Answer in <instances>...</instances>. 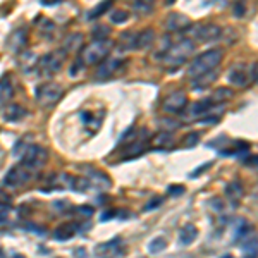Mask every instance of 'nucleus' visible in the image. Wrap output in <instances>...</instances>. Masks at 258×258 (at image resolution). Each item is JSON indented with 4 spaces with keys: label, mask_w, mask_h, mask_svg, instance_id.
<instances>
[{
    "label": "nucleus",
    "mask_w": 258,
    "mask_h": 258,
    "mask_svg": "<svg viewBox=\"0 0 258 258\" xmlns=\"http://www.w3.org/2000/svg\"><path fill=\"white\" fill-rule=\"evenodd\" d=\"M222 57H224V52H222L220 48H212V50L203 52V54H200L191 64H189L188 76L191 78V79H195V78L201 76V74L215 71L218 64H220Z\"/></svg>",
    "instance_id": "nucleus-1"
},
{
    "label": "nucleus",
    "mask_w": 258,
    "mask_h": 258,
    "mask_svg": "<svg viewBox=\"0 0 258 258\" xmlns=\"http://www.w3.org/2000/svg\"><path fill=\"white\" fill-rule=\"evenodd\" d=\"M193 52H195V41L184 38V40H181L179 43L171 45L160 62H164L169 69H176V67L182 66V64L191 57Z\"/></svg>",
    "instance_id": "nucleus-2"
},
{
    "label": "nucleus",
    "mask_w": 258,
    "mask_h": 258,
    "mask_svg": "<svg viewBox=\"0 0 258 258\" xmlns=\"http://www.w3.org/2000/svg\"><path fill=\"white\" fill-rule=\"evenodd\" d=\"M114 43L110 40H95L90 43L83 52L84 64H99L100 60H105L107 55L110 54Z\"/></svg>",
    "instance_id": "nucleus-3"
},
{
    "label": "nucleus",
    "mask_w": 258,
    "mask_h": 258,
    "mask_svg": "<svg viewBox=\"0 0 258 258\" xmlns=\"http://www.w3.org/2000/svg\"><path fill=\"white\" fill-rule=\"evenodd\" d=\"M35 95H37V102L40 103L41 107L50 109V107H54L55 103L62 99L64 91H62V88L59 86V84L48 83V84H41V86H38L37 91H35Z\"/></svg>",
    "instance_id": "nucleus-4"
},
{
    "label": "nucleus",
    "mask_w": 258,
    "mask_h": 258,
    "mask_svg": "<svg viewBox=\"0 0 258 258\" xmlns=\"http://www.w3.org/2000/svg\"><path fill=\"white\" fill-rule=\"evenodd\" d=\"M47 157H48V153L45 148H41V146H38V145H29L28 148L21 153V165H24V167L33 171V169L41 167V165L47 162Z\"/></svg>",
    "instance_id": "nucleus-5"
},
{
    "label": "nucleus",
    "mask_w": 258,
    "mask_h": 258,
    "mask_svg": "<svg viewBox=\"0 0 258 258\" xmlns=\"http://www.w3.org/2000/svg\"><path fill=\"white\" fill-rule=\"evenodd\" d=\"M64 57H66V52H50L45 57H41V60H38V71H40L43 76H54L57 71H60L62 64H64Z\"/></svg>",
    "instance_id": "nucleus-6"
},
{
    "label": "nucleus",
    "mask_w": 258,
    "mask_h": 258,
    "mask_svg": "<svg viewBox=\"0 0 258 258\" xmlns=\"http://www.w3.org/2000/svg\"><path fill=\"white\" fill-rule=\"evenodd\" d=\"M29 179H31V169L24 167V165H14L5 174L4 184L9 188H19V186H24Z\"/></svg>",
    "instance_id": "nucleus-7"
},
{
    "label": "nucleus",
    "mask_w": 258,
    "mask_h": 258,
    "mask_svg": "<svg viewBox=\"0 0 258 258\" xmlns=\"http://www.w3.org/2000/svg\"><path fill=\"white\" fill-rule=\"evenodd\" d=\"M188 107V97L184 91H172L167 95L162 103V109L169 114H182V110Z\"/></svg>",
    "instance_id": "nucleus-8"
},
{
    "label": "nucleus",
    "mask_w": 258,
    "mask_h": 258,
    "mask_svg": "<svg viewBox=\"0 0 258 258\" xmlns=\"http://www.w3.org/2000/svg\"><path fill=\"white\" fill-rule=\"evenodd\" d=\"M193 38L198 41H215L222 37V28L217 24H197L193 28Z\"/></svg>",
    "instance_id": "nucleus-9"
},
{
    "label": "nucleus",
    "mask_w": 258,
    "mask_h": 258,
    "mask_svg": "<svg viewBox=\"0 0 258 258\" xmlns=\"http://www.w3.org/2000/svg\"><path fill=\"white\" fill-rule=\"evenodd\" d=\"M124 64L122 59H109V60H103L102 64H100V67L97 69V73H95V79L99 81H105L109 79V78H112L114 74L119 71V67Z\"/></svg>",
    "instance_id": "nucleus-10"
},
{
    "label": "nucleus",
    "mask_w": 258,
    "mask_h": 258,
    "mask_svg": "<svg viewBox=\"0 0 258 258\" xmlns=\"http://www.w3.org/2000/svg\"><path fill=\"white\" fill-rule=\"evenodd\" d=\"M227 79H229L231 84H234V86H238V88L248 86V84L251 83L244 64H236V66L231 67L229 73H227Z\"/></svg>",
    "instance_id": "nucleus-11"
},
{
    "label": "nucleus",
    "mask_w": 258,
    "mask_h": 258,
    "mask_svg": "<svg viewBox=\"0 0 258 258\" xmlns=\"http://www.w3.org/2000/svg\"><path fill=\"white\" fill-rule=\"evenodd\" d=\"M212 107H214V100H198L188 107L184 117H188L189 120H198L203 116H207L212 110Z\"/></svg>",
    "instance_id": "nucleus-12"
},
{
    "label": "nucleus",
    "mask_w": 258,
    "mask_h": 258,
    "mask_svg": "<svg viewBox=\"0 0 258 258\" xmlns=\"http://www.w3.org/2000/svg\"><path fill=\"white\" fill-rule=\"evenodd\" d=\"M189 26H191L189 19L184 14H179V12H171L167 16V21H165V28L169 31H179V29L189 28Z\"/></svg>",
    "instance_id": "nucleus-13"
},
{
    "label": "nucleus",
    "mask_w": 258,
    "mask_h": 258,
    "mask_svg": "<svg viewBox=\"0 0 258 258\" xmlns=\"http://www.w3.org/2000/svg\"><path fill=\"white\" fill-rule=\"evenodd\" d=\"M76 233H78L76 224H62V225H59L54 233H52V238H54L55 241L64 243V241H69Z\"/></svg>",
    "instance_id": "nucleus-14"
},
{
    "label": "nucleus",
    "mask_w": 258,
    "mask_h": 258,
    "mask_svg": "<svg viewBox=\"0 0 258 258\" xmlns=\"http://www.w3.org/2000/svg\"><path fill=\"white\" fill-rule=\"evenodd\" d=\"M218 78L217 71H210V73H205L201 76L195 78V81L191 83V90L193 91H201V90H207L210 88V84L214 83L215 79Z\"/></svg>",
    "instance_id": "nucleus-15"
},
{
    "label": "nucleus",
    "mask_w": 258,
    "mask_h": 258,
    "mask_svg": "<svg viewBox=\"0 0 258 258\" xmlns=\"http://www.w3.org/2000/svg\"><path fill=\"white\" fill-rule=\"evenodd\" d=\"M145 152H148V141H146V139H135V141L129 143V146H127L126 152L122 153V157H124V160L135 159V157H139Z\"/></svg>",
    "instance_id": "nucleus-16"
},
{
    "label": "nucleus",
    "mask_w": 258,
    "mask_h": 258,
    "mask_svg": "<svg viewBox=\"0 0 258 258\" xmlns=\"http://www.w3.org/2000/svg\"><path fill=\"white\" fill-rule=\"evenodd\" d=\"M28 116V110L24 109V107L18 105V103H11V105H7V109L4 110V120H7V122H18V120H21L22 117Z\"/></svg>",
    "instance_id": "nucleus-17"
},
{
    "label": "nucleus",
    "mask_w": 258,
    "mask_h": 258,
    "mask_svg": "<svg viewBox=\"0 0 258 258\" xmlns=\"http://www.w3.org/2000/svg\"><path fill=\"white\" fill-rule=\"evenodd\" d=\"M153 41H155V31L148 28V29H145V31H139V33H136L135 48H138V50H146V48L152 47Z\"/></svg>",
    "instance_id": "nucleus-18"
},
{
    "label": "nucleus",
    "mask_w": 258,
    "mask_h": 258,
    "mask_svg": "<svg viewBox=\"0 0 258 258\" xmlns=\"http://www.w3.org/2000/svg\"><path fill=\"white\" fill-rule=\"evenodd\" d=\"M26 43H28V37H26V33L22 31V29L14 31L7 40V45L12 52H19L22 47H26Z\"/></svg>",
    "instance_id": "nucleus-19"
},
{
    "label": "nucleus",
    "mask_w": 258,
    "mask_h": 258,
    "mask_svg": "<svg viewBox=\"0 0 258 258\" xmlns=\"http://www.w3.org/2000/svg\"><path fill=\"white\" fill-rule=\"evenodd\" d=\"M197 238H198L197 227H195L193 224H186L184 227L181 229V233H179V243L184 244V246H189V244L197 239Z\"/></svg>",
    "instance_id": "nucleus-20"
},
{
    "label": "nucleus",
    "mask_w": 258,
    "mask_h": 258,
    "mask_svg": "<svg viewBox=\"0 0 258 258\" xmlns=\"http://www.w3.org/2000/svg\"><path fill=\"white\" fill-rule=\"evenodd\" d=\"M112 4H114V0H103V2H100V4L97 5V7L91 9V11L88 12V14H86V19H88V21H93V19H99L100 16H103L107 11H109L110 5H112Z\"/></svg>",
    "instance_id": "nucleus-21"
},
{
    "label": "nucleus",
    "mask_w": 258,
    "mask_h": 258,
    "mask_svg": "<svg viewBox=\"0 0 258 258\" xmlns=\"http://www.w3.org/2000/svg\"><path fill=\"white\" fill-rule=\"evenodd\" d=\"M136 45V33L133 31H124L119 38V48L120 50H135Z\"/></svg>",
    "instance_id": "nucleus-22"
},
{
    "label": "nucleus",
    "mask_w": 258,
    "mask_h": 258,
    "mask_svg": "<svg viewBox=\"0 0 258 258\" xmlns=\"http://www.w3.org/2000/svg\"><path fill=\"white\" fill-rule=\"evenodd\" d=\"M153 145L155 146H160V148H172L174 146V136L169 135V131H162L160 135H157L155 138H153Z\"/></svg>",
    "instance_id": "nucleus-23"
},
{
    "label": "nucleus",
    "mask_w": 258,
    "mask_h": 258,
    "mask_svg": "<svg viewBox=\"0 0 258 258\" xmlns=\"http://www.w3.org/2000/svg\"><path fill=\"white\" fill-rule=\"evenodd\" d=\"M81 43H83V37H81L79 33H73L66 38V41H64V48H62V50L66 52V54L67 52H76L78 48L81 47Z\"/></svg>",
    "instance_id": "nucleus-24"
},
{
    "label": "nucleus",
    "mask_w": 258,
    "mask_h": 258,
    "mask_svg": "<svg viewBox=\"0 0 258 258\" xmlns=\"http://www.w3.org/2000/svg\"><path fill=\"white\" fill-rule=\"evenodd\" d=\"M155 0H133V9L138 16H145L153 11Z\"/></svg>",
    "instance_id": "nucleus-25"
},
{
    "label": "nucleus",
    "mask_w": 258,
    "mask_h": 258,
    "mask_svg": "<svg viewBox=\"0 0 258 258\" xmlns=\"http://www.w3.org/2000/svg\"><path fill=\"white\" fill-rule=\"evenodd\" d=\"M243 186L239 184V182H229V184L225 186V195H227V198H231L233 201L239 200L241 197H243Z\"/></svg>",
    "instance_id": "nucleus-26"
},
{
    "label": "nucleus",
    "mask_w": 258,
    "mask_h": 258,
    "mask_svg": "<svg viewBox=\"0 0 258 258\" xmlns=\"http://www.w3.org/2000/svg\"><path fill=\"white\" fill-rule=\"evenodd\" d=\"M244 239H246V243L243 244L244 258H257V238L246 236Z\"/></svg>",
    "instance_id": "nucleus-27"
},
{
    "label": "nucleus",
    "mask_w": 258,
    "mask_h": 258,
    "mask_svg": "<svg viewBox=\"0 0 258 258\" xmlns=\"http://www.w3.org/2000/svg\"><path fill=\"white\" fill-rule=\"evenodd\" d=\"M167 248V241H165V238H155V239L152 241V243L148 244V251L150 255H159L162 253V251Z\"/></svg>",
    "instance_id": "nucleus-28"
},
{
    "label": "nucleus",
    "mask_w": 258,
    "mask_h": 258,
    "mask_svg": "<svg viewBox=\"0 0 258 258\" xmlns=\"http://www.w3.org/2000/svg\"><path fill=\"white\" fill-rule=\"evenodd\" d=\"M171 45H172L171 43V37H169V35H165V37L160 40V45H159V48H157L155 54H153V59H155V60H162V57L165 55V52L169 50V47H171Z\"/></svg>",
    "instance_id": "nucleus-29"
},
{
    "label": "nucleus",
    "mask_w": 258,
    "mask_h": 258,
    "mask_svg": "<svg viewBox=\"0 0 258 258\" xmlns=\"http://www.w3.org/2000/svg\"><path fill=\"white\" fill-rule=\"evenodd\" d=\"M159 127L162 131H174V129L179 127V122L172 119V117H164V119L159 120Z\"/></svg>",
    "instance_id": "nucleus-30"
},
{
    "label": "nucleus",
    "mask_w": 258,
    "mask_h": 258,
    "mask_svg": "<svg viewBox=\"0 0 258 258\" xmlns=\"http://www.w3.org/2000/svg\"><path fill=\"white\" fill-rule=\"evenodd\" d=\"M127 19H129V14H127V11H122V9H116V11L110 14V21H112L114 24H122Z\"/></svg>",
    "instance_id": "nucleus-31"
},
{
    "label": "nucleus",
    "mask_w": 258,
    "mask_h": 258,
    "mask_svg": "<svg viewBox=\"0 0 258 258\" xmlns=\"http://www.w3.org/2000/svg\"><path fill=\"white\" fill-rule=\"evenodd\" d=\"M109 33H110V28H109V26H105V24L95 26V28H93V37H95V40H107Z\"/></svg>",
    "instance_id": "nucleus-32"
},
{
    "label": "nucleus",
    "mask_w": 258,
    "mask_h": 258,
    "mask_svg": "<svg viewBox=\"0 0 258 258\" xmlns=\"http://www.w3.org/2000/svg\"><path fill=\"white\" fill-rule=\"evenodd\" d=\"M117 246H120V239H119V238H116V239L109 241V243L99 244V246H97V253H99V255H103L107 250H112V248L116 250Z\"/></svg>",
    "instance_id": "nucleus-33"
},
{
    "label": "nucleus",
    "mask_w": 258,
    "mask_h": 258,
    "mask_svg": "<svg viewBox=\"0 0 258 258\" xmlns=\"http://www.w3.org/2000/svg\"><path fill=\"white\" fill-rule=\"evenodd\" d=\"M231 97H233V91L227 90V88H220V90L215 91L212 100H215V102H225V99H231Z\"/></svg>",
    "instance_id": "nucleus-34"
},
{
    "label": "nucleus",
    "mask_w": 258,
    "mask_h": 258,
    "mask_svg": "<svg viewBox=\"0 0 258 258\" xmlns=\"http://www.w3.org/2000/svg\"><path fill=\"white\" fill-rule=\"evenodd\" d=\"M198 141H200V135L198 133H189L184 138V146L186 148H193V146L198 145Z\"/></svg>",
    "instance_id": "nucleus-35"
},
{
    "label": "nucleus",
    "mask_w": 258,
    "mask_h": 258,
    "mask_svg": "<svg viewBox=\"0 0 258 258\" xmlns=\"http://www.w3.org/2000/svg\"><path fill=\"white\" fill-rule=\"evenodd\" d=\"M0 90H5L7 95H12V84H11V76L9 74H4L0 78Z\"/></svg>",
    "instance_id": "nucleus-36"
},
{
    "label": "nucleus",
    "mask_w": 258,
    "mask_h": 258,
    "mask_svg": "<svg viewBox=\"0 0 258 258\" xmlns=\"http://www.w3.org/2000/svg\"><path fill=\"white\" fill-rule=\"evenodd\" d=\"M167 193L171 195V197H179V195H182L184 193V186H169L167 188Z\"/></svg>",
    "instance_id": "nucleus-37"
},
{
    "label": "nucleus",
    "mask_w": 258,
    "mask_h": 258,
    "mask_svg": "<svg viewBox=\"0 0 258 258\" xmlns=\"http://www.w3.org/2000/svg\"><path fill=\"white\" fill-rule=\"evenodd\" d=\"M117 214H119V212H117V210H107V212H102V214H100V222H107V220H110V218H116V217H117Z\"/></svg>",
    "instance_id": "nucleus-38"
},
{
    "label": "nucleus",
    "mask_w": 258,
    "mask_h": 258,
    "mask_svg": "<svg viewBox=\"0 0 258 258\" xmlns=\"http://www.w3.org/2000/svg\"><path fill=\"white\" fill-rule=\"evenodd\" d=\"M244 12H246V5H244V0H239V2H236V5H234V14H236L238 18H241Z\"/></svg>",
    "instance_id": "nucleus-39"
},
{
    "label": "nucleus",
    "mask_w": 258,
    "mask_h": 258,
    "mask_svg": "<svg viewBox=\"0 0 258 258\" xmlns=\"http://www.w3.org/2000/svg\"><path fill=\"white\" fill-rule=\"evenodd\" d=\"M212 167V162H205L203 165H200L198 169H195V172L189 174V178H197V176H201L205 172V169H210Z\"/></svg>",
    "instance_id": "nucleus-40"
},
{
    "label": "nucleus",
    "mask_w": 258,
    "mask_h": 258,
    "mask_svg": "<svg viewBox=\"0 0 258 258\" xmlns=\"http://www.w3.org/2000/svg\"><path fill=\"white\" fill-rule=\"evenodd\" d=\"M162 203H164V198H162V197H157V198H153V200L150 201L148 205H146L145 210H146V212H150V210H152V208L160 207V205H162Z\"/></svg>",
    "instance_id": "nucleus-41"
},
{
    "label": "nucleus",
    "mask_w": 258,
    "mask_h": 258,
    "mask_svg": "<svg viewBox=\"0 0 258 258\" xmlns=\"http://www.w3.org/2000/svg\"><path fill=\"white\" fill-rule=\"evenodd\" d=\"M248 76H250L251 83H255V81H257V62H253V64L248 67Z\"/></svg>",
    "instance_id": "nucleus-42"
},
{
    "label": "nucleus",
    "mask_w": 258,
    "mask_h": 258,
    "mask_svg": "<svg viewBox=\"0 0 258 258\" xmlns=\"http://www.w3.org/2000/svg\"><path fill=\"white\" fill-rule=\"evenodd\" d=\"M83 64H84V62H83V59H78V60H76V64H74V66L71 67V71H69V74H71V76H78V71H79L81 67H83Z\"/></svg>",
    "instance_id": "nucleus-43"
},
{
    "label": "nucleus",
    "mask_w": 258,
    "mask_h": 258,
    "mask_svg": "<svg viewBox=\"0 0 258 258\" xmlns=\"http://www.w3.org/2000/svg\"><path fill=\"white\" fill-rule=\"evenodd\" d=\"M78 210H79V214L84 215V217H91V215H93V208L86 207V205H83V207H78Z\"/></svg>",
    "instance_id": "nucleus-44"
},
{
    "label": "nucleus",
    "mask_w": 258,
    "mask_h": 258,
    "mask_svg": "<svg viewBox=\"0 0 258 258\" xmlns=\"http://www.w3.org/2000/svg\"><path fill=\"white\" fill-rule=\"evenodd\" d=\"M7 215H9V212H7V210H0V224H4V222H7Z\"/></svg>",
    "instance_id": "nucleus-45"
},
{
    "label": "nucleus",
    "mask_w": 258,
    "mask_h": 258,
    "mask_svg": "<svg viewBox=\"0 0 258 258\" xmlns=\"http://www.w3.org/2000/svg\"><path fill=\"white\" fill-rule=\"evenodd\" d=\"M59 2H60V0H41V4L47 5V7H52V5L59 4Z\"/></svg>",
    "instance_id": "nucleus-46"
},
{
    "label": "nucleus",
    "mask_w": 258,
    "mask_h": 258,
    "mask_svg": "<svg viewBox=\"0 0 258 258\" xmlns=\"http://www.w3.org/2000/svg\"><path fill=\"white\" fill-rule=\"evenodd\" d=\"M86 255H84V248H78V255L76 258H84Z\"/></svg>",
    "instance_id": "nucleus-47"
},
{
    "label": "nucleus",
    "mask_w": 258,
    "mask_h": 258,
    "mask_svg": "<svg viewBox=\"0 0 258 258\" xmlns=\"http://www.w3.org/2000/svg\"><path fill=\"white\" fill-rule=\"evenodd\" d=\"M12 258H26V257H24V255H19V253H18V255H14Z\"/></svg>",
    "instance_id": "nucleus-48"
},
{
    "label": "nucleus",
    "mask_w": 258,
    "mask_h": 258,
    "mask_svg": "<svg viewBox=\"0 0 258 258\" xmlns=\"http://www.w3.org/2000/svg\"><path fill=\"white\" fill-rule=\"evenodd\" d=\"M222 258H234V257H233V255H224Z\"/></svg>",
    "instance_id": "nucleus-49"
},
{
    "label": "nucleus",
    "mask_w": 258,
    "mask_h": 258,
    "mask_svg": "<svg viewBox=\"0 0 258 258\" xmlns=\"http://www.w3.org/2000/svg\"><path fill=\"white\" fill-rule=\"evenodd\" d=\"M0 258H4V253H2V251H0Z\"/></svg>",
    "instance_id": "nucleus-50"
},
{
    "label": "nucleus",
    "mask_w": 258,
    "mask_h": 258,
    "mask_svg": "<svg viewBox=\"0 0 258 258\" xmlns=\"http://www.w3.org/2000/svg\"><path fill=\"white\" fill-rule=\"evenodd\" d=\"M169 2H174V0H169Z\"/></svg>",
    "instance_id": "nucleus-51"
}]
</instances>
